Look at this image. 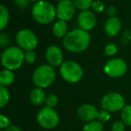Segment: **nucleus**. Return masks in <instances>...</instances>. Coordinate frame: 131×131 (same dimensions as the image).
I'll return each mask as SVG.
<instances>
[{
  "mask_svg": "<svg viewBox=\"0 0 131 131\" xmlns=\"http://www.w3.org/2000/svg\"><path fill=\"white\" fill-rule=\"evenodd\" d=\"M91 42L89 32L78 28L69 31L63 38V46L67 50L73 53H80L88 49Z\"/></svg>",
  "mask_w": 131,
  "mask_h": 131,
  "instance_id": "f257e3e1",
  "label": "nucleus"
},
{
  "mask_svg": "<svg viewBox=\"0 0 131 131\" xmlns=\"http://www.w3.org/2000/svg\"><path fill=\"white\" fill-rule=\"evenodd\" d=\"M31 15L37 23L40 24H49L57 17L56 7L45 0H40L33 5Z\"/></svg>",
  "mask_w": 131,
  "mask_h": 131,
  "instance_id": "f03ea898",
  "label": "nucleus"
},
{
  "mask_svg": "<svg viewBox=\"0 0 131 131\" xmlns=\"http://www.w3.org/2000/svg\"><path fill=\"white\" fill-rule=\"evenodd\" d=\"M25 61V53L19 47H9L4 49L1 55V63L6 69L12 71L20 68Z\"/></svg>",
  "mask_w": 131,
  "mask_h": 131,
  "instance_id": "7ed1b4c3",
  "label": "nucleus"
},
{
  "mask_svg": "<svg viewBox=\"0 0 131 131\" xmlns=\"http://www.w3.org/2000/svg\"><path fill=\"white\" fill-rule=\"evenodd\" d=\"M56 71L49 64L39 66L38 68L34 70L32 75L33 84L36 87L40 88H47L54 83L56 79Z\"/></svg>",
  "mask_w": 131,
  "mask_h": 131,
  "instance_id": "20e7f679",
  "label": "nucleus"
},
{
  "mask_svg": "<svg viewBox=\"0 0 131 131\" xmlns=\"http://www.w3.org/2000/svg\"><path fill=\"white\" fill-rule=\"evenodd\" d=\"M60 75L65 81L71 84L78 83L84 75L83 68L77 62L67 60L60 66Z\"/></svg>",
  "mask_w": 131,
  "mask_h": 131,
  "instance_id": "39448f33",
  "label": "nucleus"
},
{
  "mask_svg": "<svg viewBox=\"0 0 131 131\" xmlns=\"http://www.w3.org/2000/svg\"><path fill=\"white\" fill-rule=\"evenodd\" d=\"M37 121L43 128L52 129L55 128L59 123V116L53 108L46 106L39 111Z\"/></svg>",
  "mask_w": 131,
  "mask_h": 131,
  "instance_id": "423d86ee",
  "label": "nucleus"
},
{
  "mask_svg": "<svg viewBox=\"0 0 131 131\" xmlns=\"http://www.w3.org/2000/svg\"><path fill=\"white\" fill-rule=\"evenodd\" d=\"M102 110L111 112H117L122 111L125 107V100L123 96L118 93H109L103 96L102 99Z\"/></svg>",
  "mask_w": 131,
  "mask_h": 131,
  "instance_id": "0eeeda50",
  "label": "nucleus"
},
{
  "mask_svg": "<svg viewBox=\"0 0 131 131\" xmlns=\"http://www.w3.org/2000/svg\"><path fill=\"white\" fill-rule=\"evenodd\" d=\"M15 40L18 47L23 50H33L38 45V38L32 31L29 29H23L17 32Z\"/></svg>",
  "mask_w": 131,
  "mask_h": 131,
  "instance_id": "6e6552de",
  "label": "nucleus"
},
{
  "mask_svg": "<svg viewBox=\"0 0 131 131\" xmlns=\"http://www.w3.org/2000/svg\"><path fill=\"white\" fill-rule=\"evenodd\" d=\"M127 70V65L122 58H115L108 60L104 66V72L111 78L123 77Z\"/></svg>",
  "mask_w": 131,
  "mask_h": 131,
  "instance_id": "1a4fd4ad",
  "label": "nucleus"
},
{
  "mask_svg": "<svg viewBox=\"0 0 131 131\" xmlns=\"http://www.w3.org/2000/svg\"><path fill=\"white\" fill-rule=\"evenodd\" d=\"M77 7L72 0H62L58 4L56 7L57 17L58 20L69 21L74 17Z\"/></svg>",
  "mask_w": 131,
  "mask_h": 131,
  "instance_id": "9d476101",
  "label": "nucleus"
},
{
  "mask_svg": "<svg viewBox=\"0 0 131 131\" xmlns=\"http://www.w3.org/2000/svg\"><path fill=\"white\" fill-rule=\"evenodd\" d=\"M99 111L94 105L84 103L77 109V117L84 122H91L97 119Z\"/></svg>",
  "mask_w": 131,
  "mask_h": 131,
  "instance_id": "9b49d317",
  "label": "nucleus"
},
{
  "mask_svg": "<svg viewBox=\"0 0 131 131\" xmlns=\"http://www.w3.org/2000/svg\"><path fill=\"white\" fill-rule=\"evenodd\" d=\"M77 23L81 29L89 31L93 30L96 25V16L93 14V12L90 11V10L82 11L77 17Z\"/></svg>",
  "mask_w": 131,
  "mask_h": 131,
  "instance_id": "f8f14e48",
  "label": "nucleus"
},
{
  "mask_svg": "<svg viewBox=\"0 0 131 131\" xmlns=\"http://www.w3.org/2000/svg\"><path fill=\"white\" fill-rule=\"evenodd\" d=\"M47 62L51 67H60L63 64V52L58 46L51 45L48 47L45 52Z\"/></svg>",
  "mask_w": 131,
  "mask_h": 131,
  "instance_id": "ddd939ff",
  "label": "nucleus"
},
{
  "mask_svg": "<svg viewBox=\"0 0 131 131\" xmlns=\"http://www.w3.org/2000/svg\"><path fill=\"white\" fill-rule=\"evenodd\" d=\"M121 31V22L118 17H109L104 24V31L109 37H115Z\"/></svg>",
  "mask_w": 131,
  "mask_h": 131,
  "instance_id": "4468645a",
  "label": "nucleus"
},
{
  "mask_svg": "<svg viewBox=\"0 0 131 131\" xmlns=\"http://www.w3.org/2000/svg\"><path fill=\"white\" fill-rule=\"evenodd\" d=\"M46 97L47 96L45 94V92L43 91L42 88L40 87L32 89V91L30 93V100H31V103L36 106L41 105L43 102H45Z\"/></svg>",
  "mask_w": 131,
  "mask_h": 131,
  "instance_id": "2eb2a0df",
  "label": "nucleus"
},
{
  "mask_svg": "<svg viewBox=\"0 0 131 131\" xmlns=\"http://www.w3.org/2000/svg\"><path fill=\"white\" fill-rule=\"evenodd\" d=\"M52 33L56 38H64L66 35L68 34V24L65 21L58 20L53 25Z\"/></svg>",
  "mask_w": 131,
  "mask_h": 131,
  "instance_id": "dca6fc26",
  "label": "nucleus"
},
{
  "mask_svg": "<svg viewBox=\"0 0 131 131\" xmlns=\"http://www.w3.org/2000/svg\"><path fill=\"white\" fill-rule=\"evenodd\" d=\"M15 80V75L12 70L3 69L0 73V84L5 87L11 85Z\"/></svg>",
  "mask_w": 131,
  "mask_h": 131,
  "instance_id": "f3484780",
  "label": "nucleus"
},
{
  "mask_svg": "<svg viewBox=\"0 0 131 131\" xmlns=\"http://www.w3.org/2000/svg\"><path fill=\"white\" fill-rule=\"evenodd\" d=\"M0 13H1L0 14V29L3 31L7 26L8 22H9V12L4 5H1Z\"/></svg>",
  "mask_w": 131,
  "mask_h": 131,
  "instance_id": "a211bd4d",
  "label": "nucleus"
},
{
  "mask_svg": "<svg viewBox=\"0 0 131 131\" xmlns=\"http://www.w3.org/2000/svg\"><path fill=\"white\" fill-rule=\"evenodd\" d=\"M10 100V93L7 87L0 85V107L4 108L8 104Z\"/></svg>",
  "mask_w": 131,
  "mask_h": 131,
  "instance_id": "6ab92c4d",
  "label": "nucleus"
},
{
  "mask_svg": "<svg viewBox=\"0 0 131 131\" xmlns=\"http://www.w3.org/2000/svg\"><path fill=\"white\" fill-rule=\"evenodd\" d=\"M83 131H103V125L99 120L88 122L83 127Z\"/></svg>",
  "mask_w": 131,
  "mask_h": 131,
  "instance_id": "aec40b11",
  "label": "nucleus"
},
{
  "mask_svg": "<svg viewBox=\"0 0 131 131\" xmlns=\"http://www.w3.org/2000/svg\"><path fill=\"white\" fill-rule=\"evenodd\" d=\"M120 116L125 125L131 127V105H126L122 109Z\"/></svg>",
  "mask_w": 131,
  "mask_h": 131,
  "instance_id": "412c9836",
  "label": "nucleus"
},
{
  "mask_svg": "<svg viewBox=\"0 0 131 131\" xmlns=\"http://www.w3.org/2000/svg\"><path fill=\"white\" fill-rule=\"evenodd\" d=\"M74 5L77 9L81 11H86L89 10L90 7H92L93 0H72Z\"/></svg>",
  "mask_w": 131,
  "mask_h": 131,
  "instance_id": "4be33fe9",
  "label": "nucleus"
},
{
  "mask_svg": "<svg viewBox=\"0 0 131 131\" xmlns=\"http://www.w3.org/2000/svg\"><path fill=\"white\" fill-rule=\"evenodd\" d=\"M118 48L116 44L114 43H110L108 45L105 46L104 48V53H105L106 56L108 57H113L118 53Z\"/></svg>",
  "mask_w": 131,
  "mask_h": 131,
  "instance_id": "5701e85b",
  "label": "nucleus"
},
{
  "mask_svg": "<svg viewBox=\"0 0 131 131\" xmlns=\"http://www.w3.org/2000/svg\"><path fill=\"white\" fill-rule=\"evenodd\" d=\"M58 103V98L56 94H49L46 97L45 100V104L47 107L53 108L54 109Z\"/></svg>",
  "mask_w": 131,
  "mask_h": 131,
  "instance_id": "b1692460",
  "label": "nucleus"
},
{
  "mask_svg": "<svg viewBox=\"0 0 131 131\" xmlns=\"http://www.w3.org/2000/svg\"><path fill=\"white\" fill-rule=\"evenodd\" d=\"M10 43H11V38H10V36L7 33L2 31V32L0 33V47L2 48V49H5Z\"/></svg>",
  "mask_w": 131,
  "mask_h": 131,
  "instance_id": "393cba45",
  "label": "nucleus"
},
{
  "mask_svg": "<svg viewBox=\"0 0 131 131\" xmlns=\"http://www.w3.org/2000/svg\"><path fill=\"white\" fill-rule=\"evenodd\" d=\"M111 118V114H110L109 111H105V110H102V111H99L98 116H97V120H99L102 123L104 122H107Z\"/></svg>",
  "mask_w": 131,
  "mask_h": 131,
  "instance_id": "a878e982",
  "label": "nucleus"
},
{
  "mask_svg": "<svg viewBox=\"0 0 131 131\" xmlns=\"http://www.w3.org/2000/svg\"><path fill=\"white\" fill-rule=\"evenodd\" d=\"M37 55L34 52V50H30L25 52V61L28 64H33L36 61Z\"/></svg>",
  "mask_w": 131,
  "mask_h": 131,
  "instance_id": "bb28decb",
  "label": "nucleus"
},
{
  "mask_svg": "<svg viewBox=\"0 0 131 131\" xmlns=\"http://www.w3.org/2000/svg\"><path fill=\"white\" fill-rule=\"evenodd\" d=\"M125 123L123 121H115L111 125V131H125Z\"/></svg>",
  "mask_w": 131,
  "mask_h": 131,
  "instance_id": "cd10ccee",
  "label": "nucleus"
},
{
  "mask_svg": "<svg viewBox=\"0 0 131 131\" xmlns=\"http://www.w3.org/2000/svg\"><path fill=\"white\" fill-rule=\"evenodd\" d=\"M10 127V119L5 115H0V128L6 129Z\"/></svg>",
  "mask_w": 131,
  "mask_h": 131,
  "instance_id": "c85d7f7f",
  "label": "nucleus"
},
{
  "mask_svg": "<svg viewBox=\"0 0 131 131\" xmlns=\"http://www.w3.org/2000/svg\"><path fill=\"white\" fill-rule=\"evenodd\" d=\"M104 4L99 0H96V1H93V5H92V8L94 12L96 13H101L104 10Z\"/></svg>",
  "mask_w": 131,
  "mask_h": 131,
  "instance_id": "c756f323",
  "label": "nucleus"
},
{
  "mask_svg": "<svg viewBox=\"0 0 131 131\" xmlns=\"http://www.w3.org/2000/svg\"><path fill=\"white\" fill-rule=\"evenodd\" d=\"M30 0H15V3L19 8L21 9H25L30 4Z\"/></svg>",
  "mask_w": 131,
  "mask_h": 131,
  "instance_id": "7c9ffc66",
  "label": "nucleus"
},
{
  "mask_svg": "<svg viewBox=\"0 0 131 131\" xmlns=\"http://www.w3.org/2000/svg\"><path fill=\"white\" fill-rule=\"evenodd\" d=\"M117 14V8L113 6H110L109 7L107 8V15H109L110 17H114L116 16Z\"/></svg>",
  "mask_w": 131,
  "mask_h": 131,
  "instance_id": "2f4dec72",
  "label": "nucleus"
},
{
  "mask_svg": "<svg viewBox=\"0 0 131 131\" xmlns=\"http://www.w3.org/2000/svg\"><path fill=\"white\" fill-rule=\"evenodd\" d=\"M4 131H22V130H21L17 126H10L9 127H7L6 129H5Z\"/></svg>",
  "mask_w": 131,
  "mask_h": 131,
  "instance_id": "473e14b6",
  "label": "nucleus"
},
{
  "mask_svg": "<svg viewBox=\"0 0 131 131\" xmlns=\"http://www.w3.org/2000/svg\"><path fill=\"white\" fill-rule=\"evenodd\" d=\"M30 1H31V2H38V1H40V0H30Z\"/></svg>",
  "mask_w": 131,
  "mask_h": 131,
  "instance_id": "72a5a7b5",
  "label": "nucleus"
},
{
  "mask_svg": "<svg viewBox=\"0 0 131 131\" xmlns=\"http://www.w3.org/2000/svg\"><path fill=\"white\" fill-rule=\"evenodd\" d=\"M55 1H59L60 2V1H62V0H55Z\"/></svg>",
  "mask_w": 131,
  "mask_h": 131,
  "instance_id": "f704fd0d",
  "label": "nucleus"
}]
</instances>
